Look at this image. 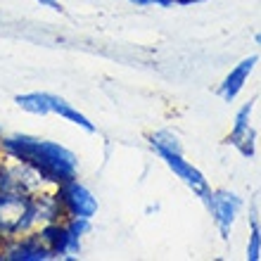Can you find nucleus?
Here are the masks:
<instances>
[{"mask_svg":"<svg viewBox=\"0 0 261 261\" xmlns=\"http://www.w3.org/2000/svg\"><path fill=\"white\" fill-rule=\"evenodd\" d=\"M43 188H48L43 183V178L34 169H29L27 164H17V162H7V190H19V193L34 195Z\"/></svg>","mask_w":261,"mask_h":261,"instance_id":"obj_11","label":"nucleus"},{"mask_svg":"<svg viewBox=\"0 0 261 261\" xmlns=\"http://www.w3.org/2000/svg\"><path fill=\"white\" fill-rule=\"evenodd\" d=\"M159 157L164 159V164L176 173V178L183 180L199 199L212 190L209 183H206V178H204V173L199 171V169H195V166L183 157V152H159Z\"/></svg>","mask_w":261,"mask_h":261,"instance_id":"obj_8","label":"nucleus"},{"mask_svg":"<svg viewBox=\"0 0 261 261\" xmlns=\"http://www.w3.org/2000/svg\"><path fill=\"white\" fill-rule=\"evenodd\" d=\"M7 190V159L0 154V193Z\"/></svg>","mask_w":261,"mask_h":261,"instance_id":"obj_17","label":"nucleus"},{"mask_svg":"<svg viewBox=\"0 0 261 261\" xmlns=\"http://www.w3.org/2000/svg\"><path fill=\"white\" fill-rule=\"evenodd\" d=\"M130 5L136 7H150V5H157V7H171L176 0H128Z\"/></svg>","mask_w":261,"mask_h":261,"instance_id":"obj_16","label":"nucleus"},{"mask_svg":"<svg viewBox=\"0 0 261 261\" xmlns=\"http://www.w3.org/2000/svg\"><path fill=\"white\" fill-rule=\"evenodd\" d=\"M256 62H259V57L256 55H249L245 57V60H240V62L235 64L230 71H228V76L221 81L219 86V95L226 100V102H233L235 97L242 93V88H245V83H247L249 74L254 71Z\"/></svg>","mask_w":261,"mask_h":261,"instance_id":"obj_9","label":"nucleus"},{"mask_svg":"<svg viewBox=\"0 0 261 261\" xmlns=\"http://www.w3.org/2000/svg\"><path fill=\"white\" fill-rule=\"evenodd\" d=\"M55 195L62 204L64 219H93L97 214V197L79 178H69L55 186Z\"/></svg>","mask_w":261,"mask_h":261,"instance_id":"obj_3","label":"nucleus"},{"mask_svg":"<svg viewBox=\"0 0 261 261\" xmlns=\"http://www.w3.org/2000/svg\"><path fill=\"white\" fill-rule=\"evenodd\" d=\"M17 107H21L29 114H36V117H45V114H53V93H45V90H31V93H19L14 97Z\"/></svg>","mask_w":261,"mask_h":261,"instance_id":"obj_12","label":"nucleus"},{"mask_svg":"<svg viewBox=\"0 0 261 261\" xmlns=\"http://www.w3.org/2000/svg\"><path fill=\"white\" fill-rule=\"evenodd\" d=\"M202 202H204L206 212H209L212 221L216 223V228H219L221 238L228 240L230 233H233L235 219H238V214H240V209H242V199L235 193H230V190H209V193L202 197Z\"/></svg>","mask_w":261,"mask_h":261,"instance_id":"obj_4","label":"nucleus"},{"mask_svg":"<svg viewBox=\"0 0 261 261\" xmlns=\"http://www.w3.org/2000/svg\"><path fill=\"white\" fill-rule=\"evenodd\" d=\"M247 261H259L261 259V223L256 212H249V240H247Z\"/></svg>","mask_w":261,"mask_h":261,"instance_id":"obj_15","label":"nucleus"},{"mask_svg":"<svg viewBox=\"0 0 261 261\" xmlns=\"http://www.w3.org/2000/svg\"><path fill=\"white\" fill-rule=\"evenodd\" d=\"M0 154L7 162L27 164L29 169H34L48 188H55L79 176V157L69 147L48 138L29 133L0 136Z\"/></svg>","mask_w":261,"mask_h":261,"instance_id":"obj_1","label":"nucleus"},{"mask_svg":"<svg viewBox=\"0 0 261 261\" xmlns=\"http://www.w3.org/2000/svg\"><path fill=\"white\" fill-rule=\"evenodd\" d=\"M150 147L154 152H183V147H180V140L176 133H171V130H154L150 136Z\"/></svg>","mask_w":261,"mask_h":261,"instance_id":"obj_14","label":"nucleus"},{"mask_svg":"<svg viewBox=\"0 0 261 261\" xmlns=\"http://www.w3.org/2000/svg\"><path fill=\"white\" fill-rule=\"evenodd\" d=\"M0 254L3 261H50L55 259L53 252L45 247V242L41 240V235L36 230H29V233L14 235V238H7L0 245Z\"/></svg>","mask_w":261,"mask_h":261,"instance_id":"obj_5","label":"nucleus"},{"mask_svg":"<svg viewBox=\"0 0 261 261\" xmlns=\"http://www.w3.org/2000/svg\"><path fill=\"white\" fill-rule=\"evenodd\" d=\"M3 240H5V238H3V235H0V245H3Z\"/></svg>","mask_w":261,"mask_h":261,"instance_id":"obj_20","label":"nucleus"},{"mask_svg":"<svg viewBox=\"0 0 261 261\" xmlns=\"http://www.w3.org/2000/svg\"><path fill=\"white\" fill-rule=\"evenodd\" d=\"M252 112H254V100H249L235 112L233 128L228 133L226 143L233 145L235 150L240 152L242 157L252 159L256 154V130L252 126Z\"/></svg>","mask_w":261,"mask_h":261,"instance_id":"obj_7","label":"nucleus"},{"mask_svg":"<svg viewBox=\"0 0 261 261\" xmlns=\"http://www.w3.org/2000/svg\"><path fill=\"white\" fill-rule=\"evenodd\" d=\"M41 7H48V10H55V12H60L62 10V5H60V0H36Z\"/></svg>","mask_w":261,"mask_h":261,"instance_id":"obj_18","label":"nucleus"},{"mask_svg":"<svg viewBox=\"0 0 261 261\" xmlns=\"http://www.w3.org/2000/svg\"><path fill=\"white\" fill-rule=\"evenodd\" d=\"M50 107H53V114H57V117H62L64 121H69V124L79 126V128L88 130V133H95V124L90 121L83 112H79L71 102H67L64 97L60 95H53V102H50Z\"/></svg>","mask_w":261,"mask_h":261,"instance_id":"obj_13","label":"nucleus"},{"mask_svg":"<svg viewBox=\"0 0 261 261\" xmlns=\"http://www.w3.org/2000/svg\"><path fill=\"white\" fill-rule=\"evenodd\" d=\"M254 43H256V45H259V48H261V31L254 36Z\"/></svg>","mask_w":261,"mask_h":261,"instance_id":"obj_19","label":"nucleus"},{"mask_svg":"<svg viewBox=\"0 0 261 261\" xmlns=\"http://www.w3.org/2000/svg\"><path fill=\"white\" fill-rule=\"evenodd\" d=\"M36 233L41 235V240L45 242V247L53 252L55 259H76L81 254V238L69 233L64 219L43 223L36 228Z\"/></svg>","mask_w":261,"mask_h":261,"instance_id":"obj_6","label":"nucleus"},{"mask_svg":"<svg viewBox=\"0 0 261 261\" xmlns=\"http://www.w3.org/2000/svg\"><path fill=\"white\" fill-rule=\"evenodd\" d=\"M29 230H36L31 195L19 193V190H3L0 193V235L7 240Z\"/></svg>","mask_w":261,"mask_h":261,"instance_id":"obj_2","label":"nucleus"},{"mask_svg":"<svg viewBox=\"0 0 261 261\" xmlns=\"http://www.w3.org/2000/svg\"><path fill=\"white\" fill-rule=\"evenodd\" d=\"M31 206H34V219H36V228L50 221H60L64 219L62 204L55 195V188H43L38 193L31 195Z\"/></svg>","mask_w":261,"mask_h":261,"instance_id":"obj_10","label":"nucleus"}]
</instances>
